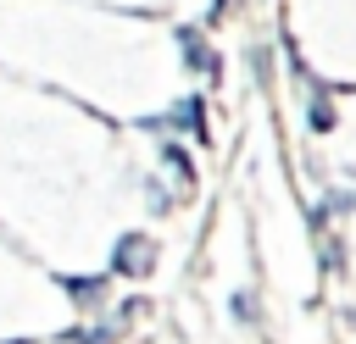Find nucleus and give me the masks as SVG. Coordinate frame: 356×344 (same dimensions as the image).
<instances>
[{
	"mask_svg": "<svg viewBox=\"0 0 356 344\" xmlns=\"http://www.w3.org/2000/svg\"><path fill=\"white\" fill-rule=\"evenodd\" d=\"M117 266H122V272H145V266H150V244H145V239H122Z\"/></svg>",
	"mask_w": 356,
	"mask_h": 344,
	"instance_id": "1",
	"label": "nucleus"
},
{
	"mask_svg": "<svg viewBox=\"0 0 356 344\" xmlns=\"http://www.w3.org/2000/svg\"><path fill=\"white\" fill-rule=\"evenodd\" d=\"M178 44L189 50V61H195V67H211V55H206V44H200L195 33H178Z\"/></svg>",
	"mask_w": 356,
	"mask_h": 344,
	"instance_id": "2",
	"label": "nucleus"
}]
</instances>
